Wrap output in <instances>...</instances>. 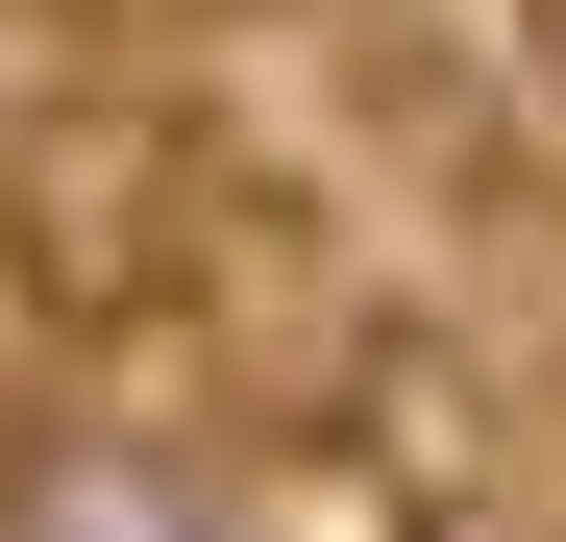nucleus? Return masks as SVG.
I'll use <instances>...</instances> for the list:
<instances>
[{"label":"nucleus","mask_w":566,"mask_h":542,"mask_svg":"<svg viewBox=\"0 0 566 542\" xmlns=\"http://www.w3.org/2000/svg\"><path fill=\"white\" fill-rule=\"evenodd\" d=\"M0 542H247V469L222 444H172V419H25L0 444Z\"/></svg>","instance_id":"obj_1"},{"label":"nucleus","mask_w":566,"mask_h":542,"mask_svg":"<svg viewBox=\"0 0 566 542\" xmlns=\"http://www.w3.org/2000/svg\"><path fill=\"white\" fill-rule=\"evenodd\" d=\"M542 74H566V0H542Z\"/></svg>","instance_id":"obj_2"}]
</instances>
